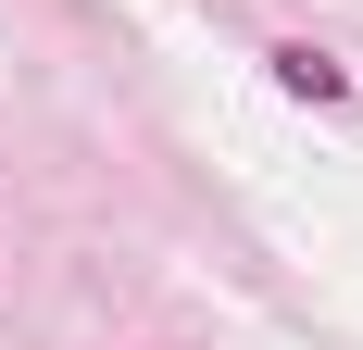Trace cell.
I'll use <instances>...</instances> for the list:
<instances>
[{"mask_svg": "<svg viewBox=\"0 0 363 350\" xmlns=\"http://www.w3.org/2000/svg\"><path fill=\"white\" fill-rule=\"evenodd\" d=\"M276 88H289V101H351V63H326V50L301 38V50H276Z\"/></svg>", "mask_w": 363, "mask_h": 350, "instance_id": "cell-1", "label": "cell"}]
</instances>
